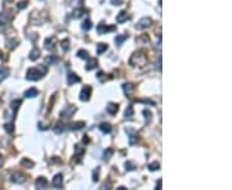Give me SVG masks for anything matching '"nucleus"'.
I'll return each instance as SVG.
<instances>
[{
	"label": "nucleus",
	"mask_w": 232,
	"mask_h": 190,
	"mask_svg": "<svg viewBox=\"0 0 232 190\" xmlns=\"http://www.w3.org/2000/svg\"><path fill=\"white\" fill-rule=\"evenodd\" d=\"M3 162H4V161H3V157H2V155H0V167H2V166H3Z\"/></svg>",
	"instance_id": "nucleus-44"
},
{
	"label": "nucleus",
	"mask_w": 232,
	"mask_h": 190,
	"mask_svg": "<svg viewBox=\"0 0 232 190\" xmlns=\"http://www.w3.org/2000/svg\"><path fill=\"white\" fill-rule=\"evenodd\" d=\"M75 152H76V153H79V154H83V153H84V149L80 148V145H76V146H75Z\"/></svg>",
	"instance_id": "nucleus-41"
},
{
	"label": "nucleus",
	"mask_w": 232,
	"mask_h": 190,
	"mask_svg": "<svg viewBox=\"0 0 232 190\" xmlns=\"http://www.w3.org/2000/svg\"><path fill=\"white\" fill-rule=\"evenodd\" d=\"M53 131H54L57 135H61L63 132V123L62 122H58L54 125V127H53Z\"/></svg>",
	"instance_id": "nucleus-24"
},
{
	"label": "nucleus",
	"mask_w": 232,
	"mask_h": 190,
	"mask_svg": "<svg viewBox=\"0 0 232 190\" xmlns=\"http://www.w3.org/2000/svg\"><path fill=\"white\" fill-rule=\"evenodd\" d=\"M84 13H85L84 8H78V9H75L74 12H72V17L74 18H80V17H83Z\"/></svg>",
	"instance_id": "nucleus-25"
},
{
	"label": "nucleus",
	"mask_w": 232,
	"mask_h": 190,
	"mask_svg": "<svg viewBox=\"0 0 232 190\" xmlns=\"http://www.w3.org/2000/svg\"><path fill=\"white\" fill-rule=\"evenodd\" d=\"M27 4H29V2L27 0H23V2H19L18 3V5H17V8L21 10V9H25L26 7H27Z\"/></svg>",
	"instance_id": "nucleus-37"
},
{
	"label": "nucleus",
	"mask_w": 232,
	"mask_h": 190,
	"mask_svg": "<svg viewBox=\"0 0 232 190\" xmlns=\"http://www.w3.org/2000/svg\"><path fill=\"white\" fill-rule=\"evenodd\" d=\"M39 58H40V50L37 48H34L30 53V59L31 61H37Z\"/></svg>",
	"instance_id": "nucleus-20"
},
{
	"label": "nucleus",
	"mask_w": 232,
	"mask_h": 190,
	"mask_svg": "<svg viewBox=\"0 0 232 190\" xmlns=\"http://www.w3.org/2000/svg\"><path fill=\"white\" fill-rule=\"evenodd\" d=\"M114 30H116V26H107L105 23H99L98 27H97V31L101 35L106 34V32H110V31H114Z\"/></svg>",
	"instance_id": "nucleus-8"
},
{
	"label": "nucleus",
	"mask_w": 232,
	"mask_h": 190,
	"mask_svg": "<svg viewBox=\"0 0 232 190\" xmlns=\"http://www.w3.org/2000/svg\"><path fill=\"white\" fill-rule=\"evenodd\" d=\"M90 94H92V88L90 86H85V88L81 89V93H80V100L88 102L90 99Z\"/></svg>",
	"instance_id": "nucleus-5"
},
{
	"label": "nucleus",
	"mask_w": 232,
	"mask_h": 190,
	"mask_svg": "<svg viewBox=\"0 0 232 190\" xmlns=\"http://www.w3.org/2000/svg\"><path fill=\"white\" fill-rule=\"evenodd\" d=\"M134 168H136V166H134L132 162H129V161L125 162V170H126V171H133Z\"/></svg>",
	"instance_id": "nucleus-34"
},
{
	"label": "nucleus",
	"mask_w": 232,
	"mask_h": 190,
	"mask_svg": "<svg viewBox=\"0 0 232 190\" xmlns=\"http://www.w3.org/2000/svg\"><path fill=\"white\" fill-rule=\"evenodd\" d=\"M10 181L14 182V184H23L26 181V177L23 173L21 172H14L12 176H10Z\"/></svg>",
	"instance_id": "nucleus-6"
},
{
	"label": "nucleus",
	"mask_w": 232,
	"mask_h": 190,
	"mask_svg": "<svg viewBox=\"0 0 232 190\" xmlns=\"http://www.w3.org/2000/svg\"><path fill=\"white\" fill-rule=\"evenodd\" d=\"M129 63H130L132 66L143 67L144 64L147 63V55H146L144 50H138V52L134 53L130 58V61H129Z\"/></svg>",
	"instance_id": "nucleus-2"
},
{
	"label": "nucleus",
	"mask_w": 232,
	"mask_h": 190,
	"mask_svg": "<svg viewBox=\"0 0 232 190\" xmlns=\"http://www.w3.org/2000/svg\"><path fill=\"white\" fill-rule=\"evenodd\" d=\"M76 112V107H74V105H66L62 109L61 112V117L62 118H70V117H72V115Z\"/></svg>",
	"instance_id": "nucleus-4"
},
{
	"label": "nucleus",
	"mask_w": 232,
	"mask_h": 190,
	"mask_svg": "<svg viewBox=\"0 0 232 190\" xmlns=\"http://www.w3.org/2000/svg\"><path fill=\"white\" fill-rule=\"evenodd\" d=\"M125 132L129 135V144L130 145H134L137 143V132L134 131V128H132V127H126L125 128Z\"/></svg>",
	"instance_id": "nucleus-7"
},
{
	"label": "nucleus",
	"mask_w": 232,
	"mask_h": 190,
	"mask_svg": "<svg viewBox=\"0 0 232 190\" xmlns=\"http://www.w3.org/2000/svg\"><path fill=\"white\" fill-rule=\"evenodd\" d=\"M123 3H124V0H111L112 5H121Z\"/></svg>",
	"instance_id": "nucleus-40"
},
{
	"label": "nucleus",
	"mask_w": 232,
	"mask_h": 190,
	"mask_svg": "<svg viewBox=\"0 0 232 190\" xmlns=\"http://www.w3.org/2000/svg\"><path fill=\"white\" fill-rule=\"evenodd\" d=\"M52 184H53V186H54V188H57V189H61V188H62V184H63V176L61 175V173H58V175H56L54 177H53Z\"/></svg>",
	"instance_id": "nucleus-10"
},
{
	"label": "nucleus",
	"mask_w": 232,
	"mask_h": 190,
	"mask_svg": "<svg viewBox=\"0 0 232 190\" xmlns=\"http://www.w3.org/2000/svg\"><path fill=\"white\" fill-rule=\"evenodd\" d=\"M83 127H85V122H83V121L74 122V123L70 125V130H72V131H79V130H81Z\"/></svg>",
	"instance_id": "nucleus-16"
},
{
	"label": "nucleus",
	"mask_w": 232,
	"mask_h": 190,
	"mask_svg": "<svg viewBox=\"0 0 232 190\" xmlns=\"http://www.w3.org/2000/svg\"><path fill=\"white\" fill-rule=\"evenodd\" d=\"M4 130H5V131H7L8 134H13V125H10V123H7V125H5V126H4Z\"/></svg>",
	"instance_id": "nucleus-35"
},
{
	"label": "nucleus",
	"mask_w": 232,
	"mask_h": 190,
	"mask_svg": "<svg viewBox=\"0 0 232 190\" xmlns=\"http://www.w3.org/2000/svg\"><path fill=\"white\" fill-rule=\"evenodd\" d=\"M58 62H59V58L57 55H48L44 59V63L47 64V66H52V64H56Z\"/></svg>",
	"instance_id": "nucleus-13"
},
{
	"label": "nucleus",
	"mask_w": 232,
	"mask_h": 190,
	"mask_svg": "<svg viewBox=\"0 0 232 190\" xmlns=\"http://www.w3.org/2000/svg\"><path fill=\"white\" fill-rule=\"evenodd\" d=\"M156 189H161V180H159V182L156 184Z\"/></svg>",
	"instance_id": "nucleus-43"
},
{
	"label": "nucleus",
	"mask_w": 232,
	"mask_h": 190,
	"mask_svg": "<svg viewBox=\"0 0 232 190\" xmlns=\"http://www.w3.org/2000/svg\"><path fill=\"white\" fill-rule=\"evenodd\" d=\"M98 175H99V167H97L95 171L93 172V181H98Z\"/></svg>",
	"instance_id": "nucleus-38"
},
{
	"label": "nucleus",
	"mask_w": 232,
	"mask_h": 190,
	"mask_svg": "<svg viewBox=\"0 0 232 190\" xmlns=\"http://www.w3.org/2000/svg\"><path fill=\"white\" fill-rule=\"evenodd\" d=\"M123 90H124V93H125V95H130L133 93V86L130 84H124Z\"/></svg>",
	"instance_id": "nucleus-27"
},
{
	"label": "nucleus",
	"mask_w": 232,
	"mask_h": 190,
	"mask_svg": "<svg viewBox=\"0 0 232 190\" xmlns=\"http://www.w3.org/2000/svg\"><path fill=\"white\" fill-rule=\"evenodd\" d=\"M37 94H39V91H37V89H35V88H31V89H29V90H26L25 91V94H23V96L25 98H35Z\"/></svg>",
	"instance_id": "nucleus-18"
},
{
	"label": "nucleus",
	"mask_w": 232,
	"mask_h": 190,
	"mask_svg": "<svg viewBox=\"0 0 232 190\" xmlns=\"http://www.w3.org/2000/svg\"><path fill=\"white\" fill-rule=\"evenodd\" d=\"M126 39H128V34H124V35H119V36H116V37H115L116 45H121Z\"/></svg>",
	"instance_id": "nucleus-23"
},
{
	"label": "nucleus",
	"mask_w": 232,
	"mask_h": 190,
	"mask_svg": "<svg viewBox=\"0 0 232 190\" xmlns=\"http://www.w3.org/2000/svg\"><path fill=\"white\" fill-rule=\"evenodd\" d=\"M99 130L103 134H110L112 131V126L110 123H107V122H103V123H101L99 125Z\"/></svg>",
	"instance_id": "nucleus-17"
},
{
	"label": "nucleus",
	"mask_w": 232,
	"mask_h": 190,
	"mask_svg": "<svg viewBox=\"0 0 232 190\" xmlns=\"http://www.w3.org/2000/svg\"><path fill=\"white\" fill-rule=\"evenodd\" d=\"M56 42H57V39L54 36L48 37V39H45V41H44V46H45V49H48V50H53L56 46Z\"/></svg>",
	"instance_id": "nucleus-9"
},
{
	"label": "nucleus",
	"mask_w": 232,
	"mask_h": 190,
	"mask_svg": "<svg viewBox=\"0 0 232 190\" xmlns=\"http://www.w3.org/2000/svg\"><path fill=\"white\" fill-rule=\"evenodd\" d=\"M78 57L81 58V59H88V58H89V54H88L87 50H83V49H81V50L78 52Z\"/></svg>",
	"instance_id": "nucleus-30"
},
{
	"label": "nucleus",
	"mask_w": 232,
	"mask_h": 190,
	"mask_svg": "<svg viewBox=\"0 0 232 190\" xmlns=\"http://www.w3.org/2000/svg\"><path fill=\"white\" fill-rule=\"evenodd\" d=\"M21 104V100H14V102H12V109H14V111H17L18 109V105Z\"/></svg>",
	"instance_id": "nucleus-39"
},
{
	"label": "nucleus",
	"mask_w": 232,
	"mask_h": 190,
	"mask_svg": "<svg viewBox=\"0 0 232 190\" xmlns=\"http://www.w3.org/2000/svg\"><path fill=\"white\" fill-rule=\"evenodd\" d=\"M128 19H129V15H128V13H126V10H121V12L116 15V22H117V23L126 22Z\"/></svg>",
	"instance_id": "nucleus-12"
},
{
	"label": "nucleus",
	"mask_w": 232,
	"mask_h": 190,
	"mask_svg": "<svg viewBox=\"0 0 232 190\" xmlns=\"http://www.w3.org/2000/svg\"><path fill=\"white\" fill-rule=\"evenodd\" d=\"M112 154H114V149H112V148H106V150L103 152V158L106 161H109L112 157Z\"/></svg>",
	"instance_id": "nucleus-26"
},
{
	"label": "nucleus",
	"mask_w": 232,
	"mask_h": 190,
	"mask_svg": "<svg viewBox=\"0 0 232 190\" xmlns=\"http://www.w3.org/2000/svg\"><path fill=\"white\" fill-rule=\"evenodd\" d=\"M107 50V44H103V42H99L97 45V54H102Z\"/></svg>",
	"instance_id": "nucleus-29"
},
{
	"label": "nucleus",
	"mask_w": 232,
	"mask_h": 190,
	"mask_svg": "<svg viewBox=\"0 0 232 190\" xmlns=\"http://www.w3.org/2000/svg\"><path fill=\"white\" fill-rule=\"evenodd\" d=\"M81 28H83L84 31H89V30L92 28V21L87 18V19H85L84 22L81 23Z\"/></svg>",
	"instance_id": "nucleus-28"
},
{
	"label": "nucleus",
	"mask_w": 232,
	"mask_h": 190,
	"mask_svg": "<svg viewBox=\"0 0 232 190\" xmlns=\"http://www.w3.org/2000/svg\"><path fill=\"white\" fill-rule=\"evenodd\" d=\"M21 165H22L25 168H32L35 166V163L32 161H30L29 158H23L22 161H21Z\"/></svg>",
	"instance_id": "nucleus-22"
},
{
	"label": "nucleus",
	"mask_w": 232,
	"mask_h": 190,
	"mask_svg": "<svg viewBox=\"0 0 232 190\" xmlns=\"http://www.w3.org/2000/svg\"><path fill=\"white\" fill-rule=\"evenodd\" d=\"M151 25H152V19L150 17H143L137 22L136 28L137 30H144V28H147V27H150Z\"/></svg>",
	"instance_id": "nucleus-3"
},
{
	"label": "nucleus",
	"mask_w": 232,
	"mask_h": 190,
	"mask_svg": "<svg viewBox=\"0 0 232 190\" xmlns=\"http://www.w3.org/2000/svg\"><path fill=\"white\" fill-rule=\"evenodd\" d=\"M143 116H144V118H146V121L150 122V121H151V116H152V115H151V112H150L148 109H144V111H143Z\"/></svg>",
	"instance_id": "nucleus-36"
},
{
	"label": "nucleus",
	"mask_w": 232,
	"mask_h": 190,
	"mask_svg": "<svg viewBox=\"0 0 232 190\" xmlns=\"http://www.w3.org/2000/svg\"><path fill=\"white\" fill-rule=\"evenodd\" d=\"M83 143H84V144H88V143H89V139H88V136H84V139H83Z\"/></svg>",
	"instance_id": "nucleus-42"
},
{
	"label": "nucleus",
	"mask_w": 232,
	"mask_h": 190,
	"mask_svg": "<svg viewBox=\"0 0 232 190\" xmlns=\"http://www.w3.org/2000/svg\"><path fill=\"white\" fill-rule=\"evenodd\" d=\"M117 190H125V188H124V186H119Z\"/></svg>",
	"instance_id": "nucleus-45"
},
{
	"label": "nucleus",
	"mask_w": 232,
	"mask_h": 190,
	"mask_svg": "<svg viewBox=\"0 0 232 190\" xmlns=\"http://www.w3.org/2000/svg\"><path fill=\"white\" fill-rule=\"evenodd\" d=\"M97 64H98V62H97L95 58H88L87 69H88V71H90V69H94V68L97 67Z\"/></svg>",
	"instance_id": "nucleus-19"
},
{
	"label": "nucleus",
	"mask_w": 232,
	"mask_h": 190,
	"mask_svg": "<svg viewBox=\"0 0 232 190\" xmlns=\"http://www.w3.org/2000/svg\"><path fill=\"white\" fill-rule=\"evenodd\" d=\"M106 111H107V113H110L111 116H114V115H116L117 111H119V105L115 104V103H110V104L106 107Z\"/></svg>",
	"instance_id": "nucleus-14"
},
{
	"label": "nucleus",
	"mask_w": 232,
	"mask_h": 190,
	"mask_svg": "<svg viewBox=\"0 0 232 190\" xmlns=\"http://www.w3.org/2000/svg\"><path fill=\"white\" fill-rule=\"evenodd\" d=\"M80 81H81V78H80L78 75H75V73H68V75H67V84H68V85L79 84Z\"/></svg>",
	"instance_id": "nucleus-11"
},
{
	"label": "nucleus",
	"mask_w": 232,
	"mask_h": 190,
	"mask_svg": "<svg viewBox=\"0 0 232 190\" xmlns=\"http://www.w3.org/2000/svg\"><path fill=\"white\" fill-rule=\"evenodd\" d=\"M8 75H9V69L8 68H2L0 69V77L2 78H5Z\"/></svg>",
	"instance_id": "nucleus-33"
},
{
	"label": "nucleus",
	"mask_w": 232,
	"mask_h": 190,
	"mask_svg": "<svg viewBox=\"0 0 232 190\" xmlns=\"http://www.w3.org/2000/svg\"><path fill=\"white\" fill-rule=\"evenodd\" d=\"M150 171H156V170H160V163L159 162H152V163L148 165Z\"/></svg>",
	"instance_id": "nucleus-31"
},
{
	"label": "nucleus",
	"mask_w": 232,
	"mask_h": 190,
	"mask_svg": "<svg viewBox=\"0 0 232 190\" xmlns=\"http://www.w3.org/2000/svg\"><path fill=\"white\" fill-rule=\"evenodd\" d=\"M48 185V181L45 180V177H37L35 181V186L36 189H44Z\"/></svg>",
	"instance_id": "nucleus-15"
},
{
	"label": "nucleus",
	"mask_w": 232,
	"mask_h": 190,
	"mask_svg": "<svg viewBox=\"0 0 232 190\" xmlns=\"http://www.w3.org/2000/svg\"><path fill=\"white\" fill-rule=\"evenodd\" d=\"M133 115H134L133 107H132V105H129V107H126V109H125V112H124V117H125V119H130V118L133 117Z\"/></svg>",
	"instance_id": "nucleus-21"
},
{
	"label": "nucleus",
	"mask_w": 232,
	"mask_h": 190,
	"mask_svg": "<svg viewBox=\"0 0 232 190\" xmlns=\"http://www.w3.org/2000/svg\"><path fill=\"white\" fill-rule=\"evenodd\" d=\"M61 45H62V50L63 52H68V49H70V41L66 39V40H63L61 42Z\"/></svg>",
	"instance_id": "nucleus-32"
},
{
	"label": "nucleus",
	"mask_w": 232,
	"mask_h": 190,
	"mask_svg": "<svg viewBox=\"0 0 232 190\" xmlns=\"http://www.w3.org/2000/svg\"><path fill=\"white\" fill-rule=\"evenodd\" d=\"M45 73H47V67L39 66V67H35V68H30L27 71V73H26V78L29 81H37V80H40Z\"/></svg>",
	"instance_id": "nucleus-1"
}]
</instances>
